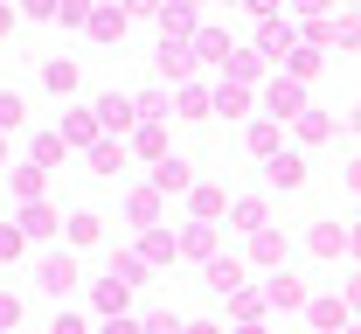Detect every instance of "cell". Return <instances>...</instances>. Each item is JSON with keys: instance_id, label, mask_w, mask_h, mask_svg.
<instances>
[{"instance_id": "6da1fadb", "label": "cell", "mask_w": 361, "mask_h": 334, "mask_svg": "<svg viewBox=\"0 0 361 334\" xmlns=\"http://www.w3.org/2000/svg\"><path fill=\"white\" fill-rule=\"evenodd\" d=\"M133 279H139V265H118V272L97 286V306H104V314H118V306H126V292H133Z\"/></svg>"}, {"instance_id": "8992f818", "label": "cell", "mask_w": 361, "mask_h": 334, "mask_svg": "<svg viewBox=\"0 0 361 334\" xmlns=\"http://www.w3.org/2000/svg\"><path fill=\"white\" fill-rule=\"evenodd\" d=\"M21 112H28V105H21V97H14V91H0V126H7V133H14V126H21Z\"/></svg>"}, {"instance_id": "52a82bcc", "label": "cell", "mask_w": 361, "mask_h": 334, "mask_svg": "<svg viewBox=\"0 0 361 334\" xmlns=\"http://www.w3.org/2000/svg\"><path fill=\"white\" fill-rule=\"evenodd\" d=\"M209 286H216V292H229V286H243V265H216V272H209Z\"/></svg>"}, {"instance_id": "9c48e42d", "label": "cell", "mask_w": 361, "mask_h": 334, "mask_svg": "<svg viewBox=\"0 0 361 334\" xmlns=\"http://www.w3.org/2000/svg\"><path fill=\"white\" fill-rule=\"evenodd\" d=\"M160 189H188V167L180 160H160Z\"/></svg>"}, {"instance_id": "5b68a950", "label": "cell", "mask_w": 361, "mask_h": 334, "mask_svg": "<svg viewBox=\"0 0 361 334\" xmlns=\"http://www.w3.org/2000/svg\"><path fill=\"white\" fill-rule=\"evenodd\" d=\"M271 112L292 119V112H299V84H278V91H271Z\"/></svg>"}, {"instance_id": "30bf717a", "label": "cell", "mask_w": 361, "mask_h": 334, "mask_svg": "<svg viewBox=\"0 0 361 334\" xmlns=\"http://www.w3.org/2000/svg\"><path fill=\"white\" fill-rule=\"evenodd\" d=\"M104 334H146V328H133L126 314H111V328H104Z\"/></svg>"}, {"instance_id": "8fae6325", "label": "cell", "mask_w": 361, "mask_h": 334, "mask_svg": "<svg viewBox=\"0 0 361 334\" xmlns=\"http://www.w3.org/2000/svg\"><path fill=\"white\" fill-rule=\"evenodd\" d=\"M14 321H21V306H14V299H0V328H14Z\"/></svg>"}, {"instance_id": "3957f363", "label": "cell", "mask_w": 361, "mask_h": 334, "mask_svg": "<svg viewBox=\"0 0 361 334\" xmlns=\"http://www.w3.org/2000/svg\"><path fill=\"white\" fill-rule=\"evenodd\" d=\"M133 112H139V105H126V97H97V119H104L111 133H126V126H133Z\"/></svg>"}, {"instance_id": "7c38bea8", "label": "cell", "mask_w": 361, "mask_h": 334, "mask_svg": "<svg viewBox=\"0 0 361 334\" xmlns=\"http://www.w3.org/2000/svg\"><path fill=\"white\" fill-rule=\"evenodd\" d=\"M56 334H84V321H70V314H63V321H56Z\"/></svg>"}, {"instance_id": "277c9868", "label": "cell", "mask_w": 361, "mask_h": 334, "mask_svg": "<svg viewBox=\"0 0 361 334\" xmlns=\"http://www.w3.org/2000/svg\"><path fill=\"white\" fill-rule=\"evenodd\" d=\"M42 286L49 292H70V286H77V265H70V258H49V265H42Z\"/></svg>"}, {"instance_id": "ba28073f", "label": "cell", "mask_w": 361, "mask_h": 334, "mask_svg": "<svg viewBox=\"0 0 361 334\" xmlns=\"http://www.w3.org/2000/svg\"><path fill=\"white\" fill-rule=\"evenodd\" d=\"M90 160H97V174H118V167H126V153H118V146H97Z\"/></svg>"}, {"instance_id": "4fadbf2b", "label": "cell", "mask_w": 361, "mask_h": 334, "mask_svg": "<svg viewBox=\"0 0 361 334\" xmlns=\"http://www.w3.org/2000/svg\"><path fill=\"white\" fill-rule=\"evenodd\" d=\"M188 334H223V328H209V321H202V328H188Z\"/></svg>"}, {"instance_id": "7a4b0ae2", "label": "cell", "mask_w": 361, "mask_h": 334, "mask_svg": "<svg viewBox=\"0 0 361 334\" xmlns=\"http://www.w3.org/2000/svg\"><path fill=\"white\" fill-rule=\"evenodd\" d=\"M271 181H278V189H299V181H306V160H299V153H278V160H271Z\"/></svg>"}]
</instances>
